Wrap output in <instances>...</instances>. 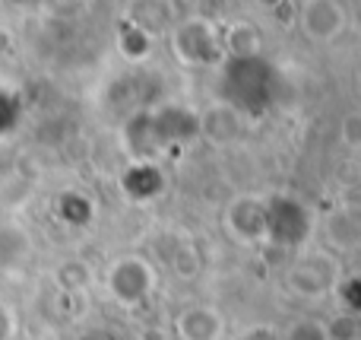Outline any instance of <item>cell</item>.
Listing matches in <instances>:
<instances>
[{"label":"cell","instance_id":"obj_1","mask_svg":"<svg viewBox=\"0 0 361 340\" xmlns=\"http://www.w3.org/2000/svg\"><path fill=\"white\" fill-rule=\"evenodd\" d=\"M305 13H307L305 29H307V35L317 38V42H330V38H336V32L343 29V23H345L343 13L330 4H311Z\"/></svg>","mask_w":361,"mask_h":340}]
</instances>
